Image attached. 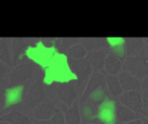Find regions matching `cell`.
Listing matches in <instances>:
<instances>
[{
	"instance_id": "obj_1",
	"label": "cell",
	"mask_w": 148,
	"mask_h": 124,
	"mask_svg": "<svg viewBox=\"0 0 148 124\" xmlns=\"http://www.w3.org/2000/svg\"><path fill=\"white\" fill-rule=\"evenodd\" d=\"M123 69L138 81L144 80L148 76V52L145 49L139 54L127 56L125 59Z\"/></svg>"
},
{
	"instance_id": "obj_2",
	"label": "cell",
	"mask_w": 148,
	"mask_h": 124,
	"mask_svg": "<svg viewBox=\"0 0 148 124\" xmlns=\"http://www.w3.org/2000/svg\"><path fill=\"white\" fill-rule=\"evenodd\" d=\"M67 64L71 73L75 74L77 77V87H79L85 81H86L89 78L92 71L91 65L86 59H76L67 56Z\"/></svg>"
},
{
	"instance_id": "obj_3",
	"label": "cell",
	"mask_w": 148,
	"mask_h": 124,
	"mask_svg": "<svg viewBox=\"0 0 148 124\" xmlns=\"http://www.w3.org/2000/svg\"><path fill=\"white\" fill-rule=\"evenodd\" d=\"M47 100L44 89V76L41 73L38 81L30 87L25 99V105L27 108H34Z\"/></svg>"
},
{
	"instance_id": "obj_4",
	"label": "cell",
	"mask_w": 148,
	"mask_h": 124,
	"mask_svg": "<svg viewBox=\"0 0 148 124\" xmlns=\"http://www.w3.org/2000/svg\"><path fill=\"white\" fill-rule=\"evenodd\" d=\"M76 81H70L68 82H58L54 87L56 97L63 103L71 106L76 101L78 96Z\"/></svg>"
},
{
	"instance_id": "obj_5",
	"label": "cell",
	"mask_w": 148,
	"mask_h": 124,
	"mask_svg": "<svg viewBox=\"0 0 148 124\" xmlns=\"http://www.w3.org/2000/svg\"><path fill=\"white\" fill-rule=\"evenodd\" d=\"M35 64L33 62H26L16 67L12 72L9 73L10 83L8 87L17 85L25 84L32 78Z\"/></svg>"
},
{
	"instance_id": "obj_6",
	"label": "cell",
	"mask_w": 148,
	"mask_h": 124,
	"mask_svg": "<svg viewBox=\"0 0 148 124\" xmlns=\"http://www.w3.org/2000/svg\"><path fill=\"white\" fill-rule=\"evenodd\" d=\"M118 100L110 99L98 107L95 110L97 119L101 124H117L116 108Z\"/></svg>"
},
{
	"instance_id": "obj_7",
	"label": "cell",
	"mask_w": 148,
	"mask_h": 124,
	"mask_svg": "<svg viewBox=\"0 0 148 124\" xmlns=\"http://www.w3.org/2000/svg\"><path fill=\"white\" fill-rule=\"evenodd\" d=\"M26 83L17 85L12 87H8L5 93V106L1 114H3L5 110L14 106H18L21 104L24 101V94L25 90Z\"/></svg>"
},
{
	"instance_id": "obj_8",
	"label": "cell",
	"mask_w": 148,
	"mask_h": 124,
	"mask_svg": "<svg viewBox=\"0 0 148 124\" xmlns=\"http://www.w3.org/2000/svg\"><path fill=\"white\" fill-rule=\"evenodd\" d=\"M119 103L130 108L133 112L140 115L142 107H143V98L141 92L138 91H127L123 93L118 97Z\"/></svg>"
},
{
	"instance_id": "obj_9",
	"label": "cell",
	"mask_w": 148,
	"mask_h": 124,
	"mask_svg": "<svg viewBox=\"0 0 148 124\" xmlns=\"http://www.w3.org/2000/svg\"><path fill=\"white\" fill-rule=\"evenodd\" d=\"M108 52H109V48H103L100 50L91 52L86 55V59L89 62L92 71L96 73L104 68L105 60L107 55L109 54Z\"/></svg>"
},
{
	"instance_id": "obj_10",
	"label": "cell",
	"mask_w": 148,
	"mask_h": 124,
	"mask_svg": "<svg viewBox=\"0 0 148 124\" xmlns=\"http://www.w3.org/2000/svg\"><path fill=\"white\" fill-rule=\"evenodd\" d=\"M106 84V79H105V75L103 73H99V72H96L94 73L86 86V88L83 94V95L80 98V103H85L87 101L89 96L92 94V92H94L96 89H98L99 87H100L102 85Z\"/></svg>"
},
{
	"instance_id": "obj_11",
	"label": "cell",
	"mask_w": 148,
	"mask_h": 124,
	"mask_svg": "<svg viewBox=\"0 0 148 124\" xmlns=\"http://www.w3.org/2000/svg\"><path fill=\"white\" fill-rule=\"evenodd\" d=\"M119 81L122 87L123 91H138L141 92V81H138L136 77L132 76L127 72H122L119 75Z\"/></svg>"
},
{
	"instance_id": "obj_12",
	"label": "cell",
	"mask_w": 148,
	"mask_h": 124,
	"mask_svg": "<svg viewBox=\"0 0 148 124\" xmlns=\"http://www.w3.org/2000/svg\"><path fill=\"white\" fill-rule=\"evenodd\" d=\"M55 108V105L51 101L47 100L34 107L33 119L39 121H48L52 117Z\"/></svg>"
},
{
	"instance_id": "obj_13",
	"label": "cell",
	"mask_w": 148,
	"mask_h": 124,
	"mask_svg": "<svg viewBox=\"0 0 148 124\" xmlns=\"http://www.w3.org/2000/svg\"><path fill=\"white\" fill-rule=\"evenodd\" d=\"M109 44V54L116 57L120 61L126 58V47L125 39H107Z\"/></svg>"
},
{
	"instance_id": "obj_14",
	"label": "cell",
	"mask_w": 148,
	"mask_h": 124,
	"mask_svg": "<svg viewBox=\"0 0 148 124\" xmlns=\"http://www.w3.org/2000/svg\"><path fill=\"white\" fill-rule=\"evenodd\" d=\"M110 92L108 90V87L106 84L102 85L100 87L96 89L94 92L92 93V94L88 98V102H90L93 107H99L105 101L110 100Z\"/></svg>"
},
{
	"instance_id": "obj_15",
	"label": "cell",
	"mask_w": 148,
	"mask_h": 124,
	"mask_svg": "<svg viewBox=\"0 0 148 124\" xmlns=\"http://www.w3.org/2000/svg\"><path fill=\"white\" fill-rule=\"evenodd\" d=\"M79 114L82 123H99L95 113V107L90 102H85L79 106Z\"/></svg>"
},
{
	"instance_id": "obj_16",
	"label": "cell",
	"mask_w": 148,
	"mask_h": 124,
	"mask_svg": "<svg viewBox=\"0 0 148 124\" xmlns=\"http://www.w3.org/2000/svg\"><path fill=\"white\" fill-rule=\"evenodd\" d=\"M126 55L132 56L142 52L145 49V41L142 38H126L125 39Z\"/></svg>"
},
{
	"instance_id": "obj_17",
	"label": "cell",
	"mask_w": 148,
	"mask_h": 124,
	"mask_svg": "<svg viewBox=\"0 0 148 124\" xmlns=\"http://www.w3.org/2000/svg\"><path fill=\"white\" fill-rule=\"evenodd\" d=\"M139 116V114L133 112L130 108L120 104L119 102L118 103L116 108V117L117 121H119L120 123H127L134 120H138Z\"/></svg>"
},
{
	"instance_id": "obj_18",
	"label": "cell",
	"mask_w": 148,
	"mask_h": 124,
	"mask_svg": "<svg viewBox=\"0 0 148 124\" xmlns=\"http://www.w3.org/2000/svg\"><path fill=\"white\" fill-rule=\"evenodd\" d=\"M0 121H5L12 124H31L32 120L25 114L13 109L9 114L0 115Z\"/></svg>"
},
{
	"instance_id": "obj_19",
	"label": "cell",
	"mask_w": 148,
	"mask_h": 124,
	"mask_svg": "<svg viewBox=\"0 0 148 124\" xmlns=\"http://www.w3.org/2000/svg\"><path fill=\"white\" fill-rule=\"evenodd\" d=\"M80 43L89 52L100 50L103 48H109L107 39H98V38L80 39Z\"/></svg>"
},
{
	"instance_id": "obj_20",
	"label": "cell",
	"mask_w": 148,
	"mask_h": 124,
	"mask_svg": "<svg viewBox=\"0 0 148 124\" xmlns=\"http://www.w3.org/2000/svg\"><path fill=\"white\" fill-rule=\"evenodd\" d=\"M105 75L106 79V84L108 87V90L110 94L114 97H119L123 94V89L120 85V82L119 81V78L116 75L107 74L104 71L102 72Z\"/></svg>"
},
{
	"instance_id": "obj_21",
	"label": "cell",
	"mask_w": 148,
	"mask_h": 124,
	"mask_svg": "<svg viewBox=\"0 0 148 124\" xmlns=\"http://www.w3.org/2000/svg\"><path fill=\"white\" fill-rule=\"evenodd\" d=\"M65 124H82L80 114H79V104L77 101L73 102L71 107L64 113Z\"/></svg>"
},
{
	"instance_id": "obj_22",
	"label": "cell",
	"mask_w": 148,
	"mask_h": 124,
	"mask_svg": "<svg viewBox=\"0 0 148 124\" xmlns=\"http://www.w3.org/2000/svg\"><path fill=\"white\" fill-rule=\"evenodd\" d=\"M104 68H105V71H104L105 73H106L107 74L115 75L121 69L122 63H121V61L119 59H118L116 57H114L111 54H108L105 60Z\"/></svg>"
},
{
	"instance_id": "obj_23",
	"label": "cell",
	"mask_w": 148,
	"mask_h": 124,
	"mask_svg": "<svg viewBox=\"0 0 148 124\" xmlns=\"http://www.w3.org/2000/svg\"><path fill=\"white\" fill-rule=\"evenodd\" d=\"M28 46L27 42L22 39V38H14L12 39V64H16L17 61L21 54V52Z\"/></svg>"
},
{
	"instance_id": "obj_24",
	"label": "cell",
	"mask_w": 148,
	"mask_h": 124,
	"mask_svg": "<svg viewBox=\"0 0 148 124\" xmlns=\"http://www.w3.org/2000/svg\"><path fill=\"white\" fill-rule=\"evenodd\" d=\"M66 52L68 53V57L76 59H85V57H86L87 55L86 49L83 46L82 44H79V43L68 48Z\"/></svg>"
},
{
	"instance_id": "obj_25",
	"label": "cell",
	"mask_w": 148,
	"mask_h": 124,
	"mask_svg": "<svg viewBox=\"0 0 148 124\" xmlns=\"http://www.w3.org/2000/svg\"><path fill=\"white\" fill-rule=\"evenodd\" d=\"M0 60L9 66L12 65V61L9 52V45L5 38L0 39Z\"/></svg>"
},
{
	"instance_id": "obj_26",
	"label": "cell",
	"mask_w": 148,
	"mask_h": 124,
	"mask_svg": "<svg viewBox=\"0 0 148 124\" xmlns=\"http://www.w3.org/2000/svg\"><path fill=\"white\" fill-rule=\"evenodd\" d=\"M50 122L51 124H65V120H64V115L63 112L56 107L54 110V114L52 117L50 119Z\"/></svg>"
},
{
	"instance_id": "obj_27",
	"label": "cell",
	"mask_w": 148,
	"mask_h": 124,
	"mask_svg": "<svg viewBox=\"0 0 148 124\" xmlns=\"http://www.w3.org/2000/svg\"><path fill=\"white\" fill-rule=\"evenodd\" d=\"M79 42H80V39H78V38H64L63 39L62 46L64 50H67L71 46L76 45Z\"/></svg>"
},
{
	"instance_id": "obj_28",
	"label": "cell",
	"mask_w": 148,
	"mask_h": 124,
	"mask_svg": "<svg viewBox=\"0 0 148 124\" xmlns=\"http://www.w3.org/2000/svg\"><path fill=\"white\" fill-rule=\"evenodd\" d=\"M10 73V69L9 68L5 67L3 63H2V61L0 60V80L3 79L5 75H6L7 74Z\"/></svg>"
},
{
	"instance_id": "obj_29",
	"label": "cell",
	"mask_w": 148,
	"mask_h": 124,
	"mask_svg": "<svg viewBox=\"0 0 148 124\" xmlns=\"http://www.w3.org/2000/svg\"><path fill=\"white\" fill-rule=\"evenodd\" d=\"M41 42L43 43V45L49 48L51 46H52V44H53V39H50V38H44V39H41Z\"/></svg>"
},
{
	"instance_id": "obj_30",
	"label": "cell",
	"mask_w": 148,
	"mask_h": 124,
	"mask_svg": "<svg viewBox=\"0 0 148 124\" xmlns=\"http://www.w3.org/2000/svg\"><path fill=\"white\" fill-rule=\"evenodd\" d=\"M140 114L144 116H148V103L147 102H145V101L143 102V107H142Z\"/></svg>"
},
{
	"instance_id": "obj_31",
	"label": "cell",
	"mask_w": 148,
	"mask_h": 124,
	"mask_svg": "<svg viewBox=\"0 0 148 124\" xmlns=\"http://www.w3.org/2000/svg\"><path fill=\"white\" fill-rule=\"evenodd\" d=\"M141 87H142V89H144V90H147L148 89V76L145 77L144 80H142Z\"/></svg>"
},
{
	"instance_id": "obj_32",
	"label": "cell",
	"mask_w": 148,
	"mask_h": 124,
	"mask_svg": "<svg viewBox=\"0 0 148 124\" xmlns=\"http://www.w3.org/2000/svg\"><path fill=\"white\" fill-rule=\"evenodd\" d=\"M5 89L0 88V104L5 101Z\"/></svg>"
},
{
	"instance_id": "obj_33",
	"label": "cell",
	"mask_w": 148,
	"mask_h": 124,
	"mask_svg": "<svg viewBox=\"0 0 148 124\" xmlns=\"http://www.w3.org/2000/svg\"><path fill=\"white\" fill-rule=\"evenodd\" d=\"M34 122V124H51L50 122V121H39V120H35V119H32V121Z\"/></svg>"
},
{
	"instance_id": "obj_34",
	"label": "cell",
	"mask_w": 148,
	"mask_h": 124,
	"mask_svg": "<svg viewBox=\"0 0 148 124\" xmlns=\"http://www.w3.org/2000/svg\"><path fill=\"white\" fill-rule=\"evenodd\" d=\"M142 98H143V101L148 103V89L145 90V92L142 94Z\"/></svg>"
},
{
	"instance_id": "obj_35",
	"label": "cell",
	"mask_w": 148,
	"mask_h": 124,
	"mask_svg": "<svg viewBox=\"0 0 148 124\" xmlns=\"http://www.w3.org/2000/svg\"><path fill=\"white\" fill-rule=\"evenodd\" d=\"M125 124H143V123H142V121H141L139 119H138V120H134V121H132L127 122V123H125Z\"/></svg>"
},
{
	"instance_id": "obj_36",
	"label": "cell",
	"mask_w": 148,
	"mask_h": 124,
	"mask_svg": "<svg viewBox=\"0 0 148 124\" xmlns=\"http://www.w3.org/2000/svg\"><path fill=\"white\" fill-rule=\"evenodd\" d=\"M140 121H142V123H143V124H148V119H147V118L142 117Z\"/></svg>"
},
{
	"instance_id": "obj_37",
	"label": "cell",
	"mask_w": 148,
	"mask_h": 124,
	"mask_svg": "<svg viewBox=\"0 0 148 124\" xmlns=\"http://www.w3.org/2000/svg\"><path fill=\"white\" fill-rule=\"evenodd\" d=\"M144 41L148 45V38H145V39H144Z\"/></svg>"
},
{
	"instance_id": "obj_38",
	"label": "cell",
	"mask_w": 148,
	"mask_h": 124,
	"mask_svg": "<svg viewBox=\"0 0 148 124\" xmlns=\"http://www.w3.org/2000/svg\"><path fill=\"white\" fill-rule=\"evenodd\" d=\"M82 124H94V123H82ZM97 124H99V123H97Z\"/></svg>"
}]
</instances>
